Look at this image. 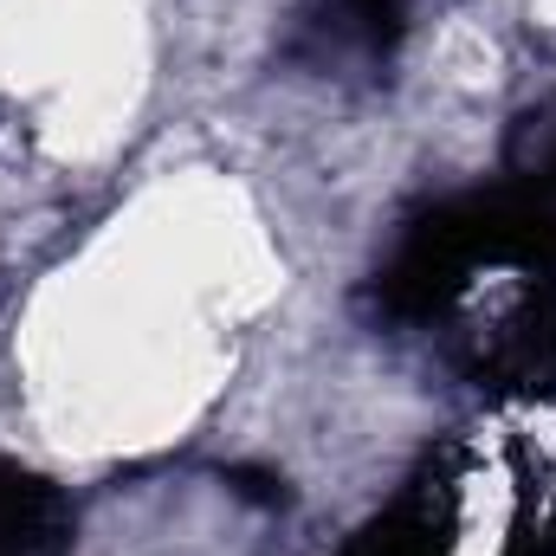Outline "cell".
Wrapping results in <instances>:
<instances>
[{
    "label": "cell",
    "mask_w": 556,
    "mask_h": 556,
    "mask_svg": "<svg viewBox=\"0 0 556 556\" xmlns=\"http://www.w3.org/2000/svg\"><path fill=\"white\" fill-rule=\"evenodd\" d=\"M402 13L408 0H337V26L369 52H389L402 39Z\"/></svg>",
    "instance_id": "6da1fadb"
}]
</instances>
